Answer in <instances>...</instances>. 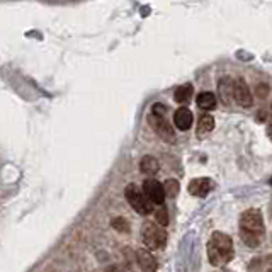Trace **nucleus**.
<instances>
[{
	"label": "nucleus",
	"instance_id": "obj_1",
	"mask_svg": "<svg viewBox=\"0 0 272 272\" xmlns=\"http://www.w3.org/2000/svg\"><path fill=\"white\" fill-rule=\"evenodd\" d=\"M264 232H266V225H264L262 211L255 208L247 209L240 218V238H242V242L252 248L259 247Z\"/></svg>",
	"mask_w": 272,
	"mask_h": 272
},
{
	"label": "nucleus",
	"instance_id": "obj_2",
	"mask_svg": "<svg viewBox=\"0 0 272 272\" xmlns=\"http://www.w3.org/2000/svg\"><path fill=\"white\" fill-rule=\"evenodd\" d=\"M235 257V248H233V240L227 233L214 232L208 242V259L213 266L221 267Z\"/></svg>",
	"mask_w": 272,
	"mask_h": 272
},
{
	"label": "nucleus",
	"instance_id": "obj_3",
	"mask_svg": "<svg viewBox=\"0 0 272 272\" xmlns=\"http://www.w3.org/2000/svg\"><path fill=\"white\" fill-rule=\"evenodd\" d=\"M141 238H143L145 245L150 250H160L165 247L167 243V233L162 227H158L156 223L147 221L141 228Z\"/></svg>",
	"mask_w": 272,
	"mask_h": 272
},
{
	"label": "nucleus",
	"instance_id": "obj_4",
	"mask_svg": "<svg viewBox=\"0 0 272 272\" xmlns=\"http://www.w3.org/2000/svg\"><path fill=\"white\" fill-rule=\"evenodd\" d=\"M124 194H126L128 202L131 204V208L135 209L136 213H140V214H150L152 213L153 206L148 202V199L145 197V194L138 189V186H135V184H129V186L126 187Z\"/></svg>",
	"mask_w": 272,
	"mask_h": 272
},
{
	"label": "nucleus",
	"instance_id": "obj_5",
	"mask_svg": "<svg viewBox=\"0 0 272 272\" xmlns=\"http://www.w3.org/2000/svg\"><path fill=\"white\" fill-rule=\"evenodd\" d=\"M148 121H150V126L153 128V131L162 138V140L168 141V143H175L174 128H172V124L167 121V117H158V116L150 114V116H148Z\"/></svg>",
	"mask_w": 272,
	"mask_h": 272
},
{
	"label": "nucleus",
	"instance_id": "obj_6",
	"mask_svg": "<svg viewBox=\"0 0 272 272\" xmlns=\"http://www.w3.org/2000/svg\"><path fill=\"white\" fill-rule=\"evenodd\" d=\"M232 85H233V101L242 107H252L254 97H252V92L248 89L247 83H245V80L243 78L232 80Z\"/></svg>",
	"mask_w": 272,
	"mask_h": 272
},
{
	"label": "nucleus",
	"instance_id": "obj_7",
	"mask_svg": "<svg viewBox=\"0 0 272 272\" xmlns=\"http://www.w3.org/2000/svg\"><path fill=\"white\" fill-rule=\"evenodd\" d=\"M141 193L145 194V197L148 199V202L153 206H162L163 201H165V194H163V187L162 184L158 181H155V179H148V181H145L143 184V191Z\"/></svg>",
	"mask_w": 272,
	"mask_h": 272
},
{
	"label": "nucleus",
	"instance_id": "obj_8",
	"mask_svg": "<svg viewBox=\"0 0 272 272\" xmlns=\"http://www.w3.org/2000/svg\"><path fill=\"white\" fill-rule=\"evenodd\" d=\"M193 121L194 116L191 113V109H187V107H179L174 113V124L179 131H187L193 126Z\"/></svg>",
	"mask_w": 272,
	"mask_h": 272
},
{
	"label": "nucleus",
	"instance_id": "obj_9",
	"mask_svg": "<svg viewBox=\"0 0 272 272\" xmlns=\"http://www.w3.org/2000/svg\"><path fill=\"white\" fill-rule=\"evenodd\" d=\"M136 262L140 266L141 272H156V260L148 250H138L136 252Z\"/></svg>",
	"mask_w": 272,
	"mask_h": 272
},
{
	"label": "nucleus",
	"instance_id": "obj_10",
	"mask_svg": "<svg viewBox=\"0 0 272 272\" xmlns=\"http://www.w3.org/2000/svg\"><path fill=\"white\" fill-rule=\"evenodd\" d=\"M213 184L209 179H194V181L189 182V194L197 197H204L209 194Z\"/></svg>",
	"mask_w": 272,
	"mask_h": 272
},
{
	"label": "nucleus",
	"instance_id": "obj_11",
	"mask_svg": "<svg viewBox=\"0 0 272 272\" xmlns=\"http://www.w3.org/2000/svg\"><path fill=\"white\" fill-rule=\"evenodd\" d=\"M218 92H220V99L225 106H233V85L230 78H221L218 82Z\"/></svg>",
	"mask_w": 272,
	"mask_h": 272
},
{
	"label": "nucleus",
	"instance_id": "obj_12",
	"mask_svg": "<svg viewBox=\"0 0 272 272\" xmlns=\"http://www.w3.org/2000/svg\"><path fill=\"white\" fill-rule=\"evenodd\" d=\"M196 104L202 111H211L216 107V95L213 92H201L196 99Z\"/></svg>",
	"mask_w": 272,
	"mask_h": 272
},
{
	"label": "nucleus",
	"instance_id": "obj_13",
	"mask_svg": "<svg viewBox=\"0 0 272 272\" xmlns=\"http://www.w3.org/2000/svg\"><path fill=\"white\" fill-rule=\"evenodd\" d=\"M158 167L160 165H158V162H156V158L155 156H150V155L143 156L140 162V170L143 172V174H148V175L156 174V172H158Z\"/></svg>",
	"mask_w": 272,
	"mask_h": 272
},
{
	"label": "nucleus",
	"instance_id": "obj_14",
	"mask_svg": "<svg viewBox=\"0 0 272 272\" xmlns=\"http://www.w3.org/2000/svg\"><path fill=\"white\" fill-rule=\"evenodd\" d=\"M193 92H194V87L191 85V83H186V85H181L177 90H175V102H179V104H184V102H187L191 97H193Z\"/></svg>",
	"mask_w": 272,
	"mask_h": 272
},
{
	"label": "nucleus",
	"instance_id": "obj_15",
	"mask_svg": "<svg viewBox=\"0 0 272 272\" xmlns=\"http://www.w3.org/2000/svg\"><path fill=\"white\" fill-rule=\"evenodd\" d=\"M214 128V119L213 116H209V114H204V116H201V119L197 122V135L199 136H204L206 133L213 131Z\"/></svg>",
	"mask_w": 272,
	"mask_h": 272
},
{
	"label": "nucleus",
	"instance_id": "obj_16",
	"mask_svg": "<svg viewBox=\"0 0 272 272\" xmlns=\"http://www.w3.org/2000/svg\"><path fill=\"white\" fill-rule=\"evenodd\" d=\"M162 187H163V194H165V197H175L179 194V182L174 181V179L165 181V184H162Z\"/></svg>",
	"mask_w": 272,
	"mask_h": 272
},
{
	"label": "nucleus",
	"instance_id": "obj_17",
	"mask_svg": "<svg viewBox=\"0 0 272 272\" xmlns=\"http://www.w3.org/2000/svg\"><path fill=\"white\" fill-rule=\"evenodd\" d=\"M155 220H156V225L162 228L168 225V213L163 206H158V209L155 211Z\"/></svg>",
	"mask_w": 272,
	"mask_h": 272
},
{
	"label": "nucleus",
	"instance_id": "obj_18",
	"mask_svg": "<svg viewBox=\"0 0 272 272\" xmlns=\"http://www.w3.org/2000/svg\"><path fill=\"white\" fill-rule=\"evenodd\" d=\"M111 225H113V228L117 230L119 233H129V223L124 220V218H114V220L111 221Z\"/></svg>",
	"mask_w": 272,
	"mask_h": 272
},
{
	"label": "nucleus",
	"instance_id": "obj_19",
	"mask_svg": "<svg viewBox=\"0 0 272 272\" xmlns=\"http://www.w3.org/2000/svg\"><path fill=\"white\" fill-rule=\"evenodd\" d=\"M150 114H153V116H158V117H165L167 116V106L156 102V104L152 106V113Z\"/></svg>",
	"mask_w": 272,
	"mask_h": 272
}]
</instances>
